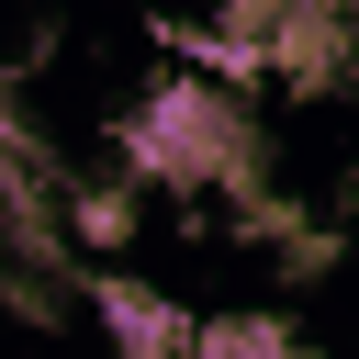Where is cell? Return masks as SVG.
Returning <instances> with one entry per match:
<instances>
[{"label": "cell", "mask_w": 359, "mask_h": 359, "mask_svg": "<svg viewBox=\"0 0 359 359\" xmlns=\"http://www.w3.org/2000/svg\"><path fill=\"white\" fill-rule=\"evenodd\" d=\"M56 224H67V247H90V258H112V247L135 236V191H123V180H101V191H79V202H67Z\"/></svg>", "instance_id": "cell-4"}, {"label": "cell", "mask_w": 359, "mask_h": 359, "mask_svg": "<svg viewBox=\"0 0 359 359\" xmlns=\"http://www.w3.org/2000/svg\"><path fill=\"white\" fill-rule=\"evenodd\" d=\"M112 146H123L135 180H168V191H202V180L213 191H247V168H258V123L236 112V90H213L191 67L146 79L135 112L112 123Z\"/></svg>", "instance_id": "cell-1"}, {"label": "cell", "mask_w": 359, "mask_h": 359, "mask_svg": "<svg viewBox=\"0 0 359 359\" xmlns=\"http://www.w3.org/2000/svg\"><path fill=\"white\" fill-rule=\"evenodd\" d=\"M191 359H314L280 314H213L202 337H191Z\"/></svg>", "instance_id": "cell-3"}, {"label": "cell", "mask_w": 359, "mask_h": 359, "mask_svg": "<svg viewBox=\"0 0 359 359\" xmlns=\"http://www.w3.org/2000/svg\"><path fill=\"white\" fill-rule=\"evenodd\" d=\"M79 303L101 314L112 359H191V337H202V314H180L168 292H146V280H123V269H79Z\"/></svg>", "instance_id": "cell-2"}]
</instances>
